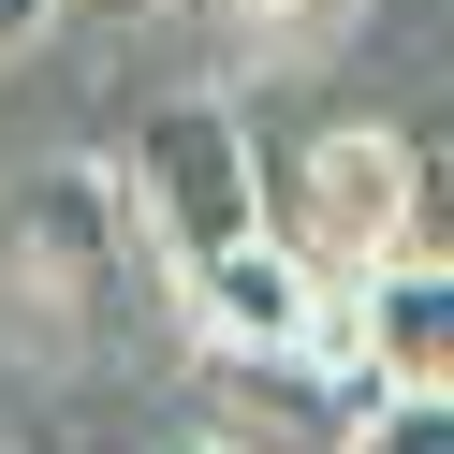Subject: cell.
<instances>
[{"label": "cell", "mask_w": 454, "mask_h": 454, "mask_svg": "<svg viewBox=\"0 0 454 454\" xmlns=\"http://www.w3.org/2000/svg\"><path fill=\"white\" fill-rule=\"evenodd\" d=\"M337 454H454V395H366V425Z\"/></svg>", "instance_id": "7"}, {"label": "cell", "mask_w": 454, "mask_h": 454, "mask_svg": "<svg viewBox=\"0 0 454 454\" xmlns=\"http://www.w3.org/2000/svg\"><path fill=\"white\" fill-rule=\"evenodd\" d=\"M103 161H118V191H132V235H147L161 294H176L191 264H220V249L264 235V147H249V118H235V103H206V89L147 103L132 147H103Z\"/></svg>", "instance_id": "2"}, {"label": "cell", "mask_w": 454, "mask_h": 454, "mask_svg": "<svg viewBox=\"0 0 454 454\" xmlns=\"http://www.w3.org/2000/svg\"><path fill=\"white\" fill-rule=\"evenodd\" d=\"M176 323L206 337V366H337V381H366V352H352V294H323L278 235L191 264V278H176ZM366 395H381V381H366Z\"/></svg>", "instance_id": "4"}, {"label": "cell", "mask_w": 454, "mask_h": 454, "mask_svg": "<svg viewBox=\"0 0 454 454\" xmlns=\"http://www.w3.org/2000/svg\"><path fill=\"white\" fill-rule=\"evenodd\" d=\"M147 308H176V294H161L103 147H59V161H30L0 191V352L89 381V366H118L147 337Z\"/></svg>", "instance_id": "1"}, {"label": "cell", "mask_w": 454, "mask_h": 454, "mask_svg": "<svg viewBox=\"0 0 454 454\" xmlns=\"http://www.w3.org/2000/svg\"><path fill=\"white\" fill-rule=\"evenodd\" d=\"M352 352L381 395H454V249H411L352 294Z\"/></svg>", "instance_id": "6"}, {"label": "cell", "mask_w": 454, "mask_h": 454, "mask_svg": "<svg viewBox=\"0 0 454 454\" xmlns=\"http://www.w3.org/2000/svg\"><path fill=\"white\" fill-rule=\"evenodd\" d=\"M44 30H59V0H0V74L30 59V44H44Z\"/></svg>", "instance_id": "9"}, {"label": "cell", "mask_w": 454, "mask_h": 454, "mask_svg": "<svg viewBox=\"0 0 454 454\" xmlns=\"http://www.w3.org/2000/svg\"><path fill=\"white\" fill-rule=\"evenodd\" d=\"M264 235L294 249L323 294H366L381 264L425 249V161L411 132H308L294 161H264Z\"/></svg>", "instance_id": "3"}, {"label": "cell", "mask_w": 454, "mask_h": 454, "mask_svg": "<svg viewBox=\"0 0 454 454\" xmlns=\"http://www.w3.org/2000/svg\"><path fill=\"white\" fill-rule=\"evenodd\" d=\"M352 425H366V381H337V366H206L220 454H337Z\"/></svg>", "instance_id": "5"}, {"label": "cell", "mask_w": 454, "mask_h": 454, "mask_svg": "<svg viewBox=\"0 0 454 454\" xmlns=\"http://www.w3.org/2000/svg\"><path fill=\"white\" fill-rule=\"evenodd\" d=\"M161 0H59V30H147Z\"/></svg>", "instance_id": "10"}, {"label": "cell", "mask_w": 454, "mask_h": 454, "mask_svg": "<svg viewBox=\"0 0 454 454\" xmlns=\"http://www.w3.org/2000/svg\"><path fill=\"white\" fill-rule=\"evenodd\" d=\"M161 454H220V440H161Z\"/></svg>", "instance_id": "11"}, {"label": "cell", "mask_w": 454, "mask_h": 454, "mask_svg": "<svg viewBox=\"0 0 454 454\" xmlns=\"http://www.w3.org/2000/svg\"><path fill=\"white\" fill-rule=\"evenodd\" d=\"M220 15H235L249 44H323L337 15H352V0H220Z\"/></svg>", "instance_id": "8"}]
</instances>
